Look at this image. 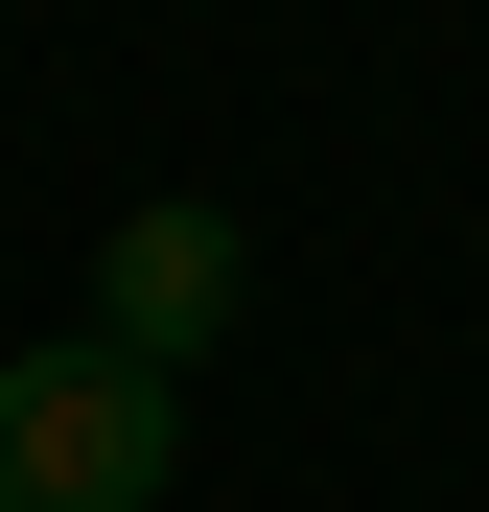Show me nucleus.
Instances as JSON below:
<instances>
[{"instance_id": "obj_1", "label": "nucleus", "mask_w": 489, "mask_h": 512, "mask_svg": "<svg viewBox=\"0 0 489 512\" xmlns=\"http://www.w3.org/2000/svg\"><path fill=\"white\" fill-rule=\"evenodd\" d=\"M187 489V396L117 373L94 326L70 350H0V512H163Z\"/></svg>"}, {"instance_id": "obj_2", "label": "nucleus", "mask_w": 489, "mask_h": 512, "mask_svg": "<svg viewBox=\"0 0 489 512\" xmlns=\"http://www.w3.org/2000/svg\"><path fill=\"white\" fill-rule=\"evenodd\" d=\"M233 303H257V233H233L210 187H163V210H117V233H94V350H117V373L187 396V373L233 350Z\"/></svg>"}]
</instances>
